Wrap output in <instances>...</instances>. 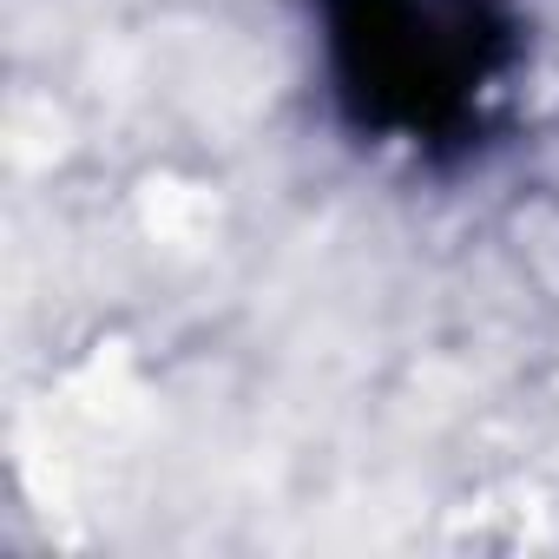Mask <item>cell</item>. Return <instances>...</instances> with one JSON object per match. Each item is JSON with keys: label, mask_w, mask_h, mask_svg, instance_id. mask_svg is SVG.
<instances>
[{"label": "cell", "mask_w": 559, "mask_h": 559, "mask_svg": "<svg viewBox=\"0 0 559 559\" xmlns=\"http://www.w3.org/2000/svg\"><path fill=\"white\" fill-rule=\"evenodd\" d=\"M317 93L343 139L415 171L480 165L526 99L520 0H304Z\"/></svg>", "instance_id": "cell-1"}]
</instances>
